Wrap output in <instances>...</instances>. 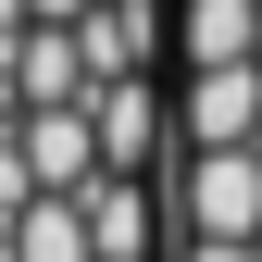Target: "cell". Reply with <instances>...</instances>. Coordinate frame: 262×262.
<instances>
[{"label":"cell","instance_id":"1","mask_svg":"<svg viewBox=\"0 0 262 262\" xmlns=\"http://www.w3.org/2000/svg\"><path fill=\"white\" fill-rule=\"evenodd\" d=\"M175 225L212 250H262V150H175Z\"/></svg>","mask_w":262,"mask_h":262},{"label":"cell","instance_id":"2","mask_svg":"<svg viewBox=\"0 0 262 262\" xmlns=\"http://www.w3.org/2000/svg\"><path fill=\"white\" fill-rule=\"evenodd\" d=\"M175 150H262V62H200L175 88Z\"/></svg>","mask_w":262,"mask_h":262},{"label":"cell","instance_id":"3","mask_svg":"<svg viewBox=\"0 0 262 262\" xmlns=\"http://www.w3.org/2000/svg\"><path fill=\"white\" fill-rule=\"evenodd\" d=\"M13 150H25V175H38V200H88V187L113 175V162H100V125H88V100H75V113H25V125H13Z\"/></svg>","mask_w":262,"mask_h":262},{"label":"cell","instance_id":"4","mask_svg":"<svg viewBox=\"0 0 262 262\" xmlns=\"http://www.w3.org/2000/svg\"><path fill=\"white\" fill-rule=\"evenodd\" d=\"M88 125H100V162H113V175H138V162H162V125H175V113H162L150 75H113L100 100H88Z\"/></svg>","mask_w":262,"mask_h":262},{"label":"cell","instance_id":"5","mask_svg":"<svg viewBox=\"0 0 262 262\" xmlns=\"http://www.w3.org/2000/svg\"><path fill=\"white\" fill-rule=\"evenodd\" d=\"M75 50H88V100H100L113 75H138V62H150V0H100V13L75 25Z\"/></svg>","mask_w":262,"mask_h":262},{"label":"cell","instance_id":"6","mask_svg":"<svg viewBox=\"0 0 262 262\" xmlns=\"http://www.w3.org/2000/svg\"><path fill=\"white\" fill-rule=\"evenodd\" d=\"M187 25V75L200 62H262V0H175Z\"/></svg>","mask_w":262,"mask_h":262},{"label":"cell","instance_id":"7","mask_svg":"<svg viewBox=\"0 0 262 262\" xmlns=\"http://www.w3.org/2000/svg\"><path fill=\"white\" fill-rule=\"evenodd\" d=\"M150 187L138 175H100V187H88V250H100V262H150Z\"/></svg>","mask_w":262,"mask_h":262},{"label":"cell","instance_id":"8","mask_svg":"<svg viewBox=\"0 0 262 262\" xmlns=\"http://www.w3.org/2000/svg\"><path fill=\"white\" fill-rule=\"evenodd\" d=\"M13 13H25V25H88L100 0H13Z\"/></svg>","mask_w":262,"mask_h":262},{"label":"cell","instance_id":"9","mask_svg":"<svg viewBox=\"0 0 262 262\" xmlns=\"http://www.w3.org/2000/svg\"><path fill=\"white\" fill-rule=\"evenodd\" d=\"M175 262H262V250H212V237H187V250H175Z\"/></svg>","mask_w":262,"mask_h":262}]
</instances>
